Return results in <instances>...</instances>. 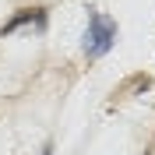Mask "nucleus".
I'll list each match as a JSON object with an SVG mask.
<instances>
[{
    "mask_svg": "<svg viewBox=\"0 0 155 155\" xmlns=\"http://www.w3.org/2000/svg\"><path fill=\"white\" fill-rule=\"evenodd\" d=\"M116 39V21H109L106 14H92L88 18V32H85V53L88 57H102Z\"/></svg>",
    "mask_w": 155,
    "mask_h": 155,
    "instance_id": "1",
    "label": "nucleus"
},
{
    "mask_svg": "<svg viewBox=\"0 0 155 155\" xmlns=\"http://www.w3.org/2000/svg\"><path fill=\"white\" fill-rule=\"evenodd\" d=\"M145 155H155V152H145Z\"/></svg>",
    "mask_w": 155,
    "mask_h": 155,
    "instance_id": "2",
    "label": "nucleus"
}]
</instances>
